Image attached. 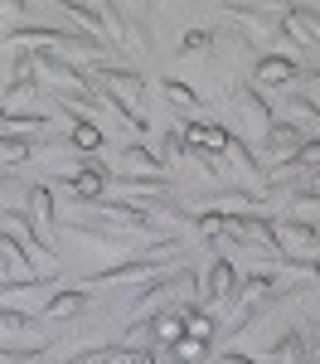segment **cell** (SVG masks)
Returning a JSON list of instances; mask_svg holds the SVG:
<instances>
[{"instance_id":"6da1fadb","label":"cell","mask_w":320,"mask_h":364,"mask_svg":"<svg viewBox=\"0 0 320 364\" xmlns=\"http://www.w3.org/2000/svg\"><path fill=\"white\" fill-rule=\"evenodd\" d=\"M224 102H228L238 132H253L258 141L267 136V132H272V122H277V112L267 107V97H262L253 83H243V78H238V83H228V97H224Z\"/></svg>"},{"instance_id":"7a4b0ae2","label":"cell","mask_w":320,"mask_h":364,"mask_svg":"<svg viewBox=\"0 0 320 364\" xmlns=\"http://www.w3.org/2000/svg\"><path fill=\"white\" fill-rule=\"evenodd\" d=\"M224 15H228L233 25H243L253 39H267V44H287L291 54H296V39H291L287 20L277 15V10H262V5H224ZM248 39V44H253Z\"/></svg>"},{"instance_id":"3957f363","label":"cell","mask_w":320,"mask_h":364,"mask_svg":"<svg viewBox=\"0 0 320 364\" xmlns=\"http://www.w3.org/2000/svg\"><path fill=\"white\" fill-rule=\"evenodd\" d=\"M194 282H199V272H194V267H175V272H160V277H150V282L141 287V291H136V301H131V311L160 306V301L170 296L175 287H194Z\"/></svg>"},{"instance_id":"277c9868","label":"cell","mask_w":320,"mask_h":364,"mask_svg":"<svg viewBox=\"0 0 320 364\" xmlns=\"http://www.w3.org/2000/svg\"><path fill=\"white\" fill-rule=\"evenodd\" d=\"M238 296V267H233L228 257H214V267H209V277H204V296L199 306H219V301H233Z\"/></svg>"},{"instance_id":"5b68a950","label":"cell","mask_w":320,"mask_h":364,"mask_svg":"<svg viewBox=\"0 0 320 364\" xmlns=\"http://www.w3.org/2000/svg\"><path fill=\"white\" fill-rule=\"evenodd\" d=\"M165 257H175V252H160V257H121L116 267H102V272L83 277V287H97V282H121V277H155Z\"/></svg>"},{"instance_id":"8992f818","label":"cell","mask_w":320,"mask_h":364,"mask_svg":"<svg viewBox=\"0 0 320 364\" xmlns=\"http://www.w3.org/2000/svg\"><path fill=\"white\" fill-rule=\"evenodd\" d=\"M58 180H63V185H68V190H73L78 199H87V204H97V199H102V185H107V170L97 166V161H83V166L63 170Z\"/></svg>"},{"instance_id":"52a82bcc","label":"cell","mask_w":320,"mask_h":364,"mask_svg":"<svg viewBox=\"0 0 320 364\" xmlns=\"http://www.w3.org/2000/svg\"><path fill=\"white\" fill-rule=\"evenodd\" d=\"M301 141H306V132H301L296 122H272V132L262 136V151H267V156H277V166H282V161L296 156V146H301Z\"/></svg>"},{"instance_id":"ba28073f","label":"cell","mask_w":320,"mask_h":364,"mask_svg":"<svg viewBox=\"0 0 320 364\" xmlns=\"http://www.w3.org/2000/svg\"><path fill=\"white\" fill-rule=\"evenodd\" d=\"M267 355H272V364H311L306 331H301V326H291L282 340H272V345H267Z\"/></svg>"},{"instance_id":"9c48e42d","label":"cell","mask_w":320,"mask_h":364,"mask_svg":"<svg viewBox=\"0 0 320 364\" xmlns=\"http://www.w3.org/2000/svg\"><path fill=\"white\" fill-rule=\"evenodd\" d=\"M272 233H277V248H316L320 252V224L282 219V224H272Z\"/></svg>"},{"instance_id":"30bf717a","label":"cell","mask_w":320,"mask_h":364,"mask_svg":"<svg viewBox=\"0 0 320 364\" xmlns=\"http://www.w3.org/2000/svg\"><path fill=\"white\" fill-rule=\"evenodd\" d=\"M112 180H116V190H126V195H136V199H155V195H170L175 190L170 175H126V170H116Z\"/></svg>"},{"instance_id":"8fae6325","label":"cell","mask_w":320,"mask_h":364,"mask_svg":"<svg viewBox=\"0 0 320 364\" xmlns=\"http://www.w3.org/2000/svg\"><path fill=\"white\" fill-rule=\"evenodd\" d=\"M34 277V252L29 248H20L10 233H0V277Z\"/></svg>"},{"instance_id":"7c38bea8","label":"cell","mask_w":320,"mask_h":364,"mask_svg":"<svg viewBox=\"0 0 320 364\" xmlns=\"http://www.w3.org/2000/svg\"><path fill=\"white\" fill-rule=\"evenodd\" d=\"M180 132H184V141H189L194 151H204V156H209V151H228V136H233L228 127H204V122H184Z\"/></svg>"},{"instance_id":"4fadbf2b","label":"cell","mask_w":320,"mask_h":364,"mask_svg":"<svg viewBox=\"0 0 320 364\" xmlns=\"http://www.w3.org/2000/svg\"><path fill=\"white\" fill-rule=\"evenodd\" d=\"M0 219H10V224H15L20 233H25V238H29V252H44V257L54 252L49 233H44V228L34 224V214H29V209H5V204H0Z\"/></svg>"},{"instance_id":"5bb4252c","label":"cell","mask_w":320,"mask_h":364,"mask_svg":"<svg viewBox=\"0 0 320 364\" xmlns=\"http://www.w3.org/2000/svg\"><path fill=\"white\" fill-rule=\"evenodd\" d=\"M25 199H29V214H34V224L44 228V233H54V228H58V209H54V195H49V185H29Z\"/></svg>"},{"instance_id":"9a60e30c","label":"cell","mask_w":320,"mask_h":364,"mask_svg":"<svg viewBox=\"0 0 320 364\" xmlns=\"http://www.w3.org/2000/svg\"><path fill=\"white\" fill-rule=\"evenodd\" d=\"M58 107H63V112L73 117V132H68V146H78V151H97V146H102V132H97V127H92V122H87V117L78 112V107H73V102H58Z\"/></svg>"},{"instance_id":"2e32d148","label":"cell","mask_w":320,"mask_h":364,"mask_svg":"<svg viewBox=\"0 0 320 364\" xmlns=\"http://www.w3.org/2000/svg\"><path fill=\"white\" fill-rule=\"evenodd\" d=\"M121 170H126V175H160L165 161H160L155 151H145V146H126V151H121Z\"/></svg>"},{"instance_id":"e0dca14e","label":"cell","mask_w":320,"mask_h":364,"mask_svg":"<svg viewBox=\"0 0 320 364\" xmlns=\"http://www.w3.org/2000/svg\"><path fill=\"white\" fill-rule=\"evenodd\" d=\"M83 306H87V291L73 287V291H54V296L44 301V316H49V321H63V316H78Z\"/></svg>"},{"instance_id":"ac0fdd59","label":"cell","mask_w":320,"mask_h":364,"mask_svg":"<svg viewBox=\"0 0 320 364\" xmlns=\"http://www.w3.org/2000/svg\"><path fill=\"white\" fill-rule=\"evenodd\" d=\"M258 78L262 83H291V78H301V68H296V58H258Z\"/></svg>"},{"instance_id":"d6986e66","label":"cell","mask_w":320,"mask_h":364,"mask_svg":"<svg viewBox=\"0 0 320 364\" xmlns=\"http://www.w3.org/2000/svg\"><path fill=\"white\" fill-rule=\"evenodd\" d=\"M165 360H170V364H204V360H209V345L184 336V340H175L170 350H165Z\"/></svg>"},{"instance_id":"ffe728a7","label":"cell","mask_w":320,"mask_h":364,"mask_svg":"<svg viewBox=\"0 0 320 364\" xmlns=\"http://www.w3.org/2000/svg\"><path fill=\"white\" fill-rule=\"evenodd\" d=\"M287 107L296 122H306L311 132H320V102L316 97H306V92H287Z\"/></svg>"},{"instance_id":"44dd1931","label":"cell","mask_w":320,"mask_h":364,"mask_svg":"<svg viewBox=\"0 0 320 364\" xmlns=\"http://www.w3.org/2000/svg\"><path fill=\"white\" fill-rule=\"evenodd\" d=\"M160 92L170 97L175 107H199V92H194L189 83H180V78H165V83H160Z\"/></svg>"},{"instance_id":"7402d4cb","label":"cell","mask_w":320,"mask_h":364,"mask_svg":"<svg viewBox=\"0 0 320 364\" xmlns=\"http://www.w3.org/2000/svg\"><path fill=\"white\" fill-rule=\"evenodd\" d=\"M29 156H34V141L29 136H10V132L0 136V161H29Z\"/></svg>"},{"instance_id":"603a6c76","label":"cell","mask_w":320,"mask_h":364,"mask_svg":"<svg viewBox=\"0 0 320 364\" xmlns=\"http://www.w3.org/2000/svg\"><path fill=\"white\" fill-rule=\"evenodd\" d=\"M0 331H34V316L29 311H15V306H0Z\"/></svg>"},{"instance_id":"cb8c5ba5","label":"cell","mask_w":320,"mask_h":364,"mask_svg":"<svg viewBox=\"0 0 320 364\" xmlns=\"http://www.w3.org/2000/svg\"><path fill=\"white\" fill-rule=\"evenodd\" d=\"M214 39H219L214 29H189L180 44H184V54H204V49H214Z\"/></svg>"},{"instance_id":"d4e9b609","label":"cell","mask_w":320,"mask_h":364,"mask_svg":"<svg viewBox=\"0 0 320 364\" xmlns=\"http://www.w3.org/2000/svg\"><path fill=\"white\" fill-rule=\"evenodd\" d=\"M165 156H170V161H180V156H189V141H184V132H180V127H170V132H165Z\"/></svg>"},{"instance_id":"484cf974","label":"cell","mask_w":320,"mask_h":364,"mask_svg":"<svg viewBox=\"0 0 320 364\" xmlns=\"http://www.w3.org/2000/svg\"><path fill=\"white\" fill-rule=\"evenodd\" d=\"M306 345H311V364H320V326L306 331Z\"/></svg>"},{"instance_id":"4316f807","label":"cell","mask_w":320,"mask_h":364,"mask_svg":"<svg viewBox=\"0 0 320 364\" xmlns=\"http://www.w3.org/2000/svg\"><path fill=\"white\" fill-rule=\"evenodd\" d=\"M214 364H258V360H248V355H238V350H228V355H219Z\"/></svg>"},{"instance_id":"83f0119b","label":"cell","mask_w":320,"mask_h":364,"mask_svg":"<svg viewBox=\"0 0 320 364\" xmlns=\"http://www.w3.org/2000/svg\"><path fill=\"white\" fill-rule=\"evenodd\" d=\"M15 185V170H0V190H10Z\"/></svg>"},{"instance_id":"f1b7e54d","label":"cell","mask_w":320,"mask_h":364,"mask_svg":"<svg viewBox=\"0 0 320 364\" xmlns=\"http://www.w3.org/2000/svg\"><path fill=\"white\" fill-rule=\"evenodd\" d=\"M316 282H320V252H316Z\"/></svg>"}]
</instances>
